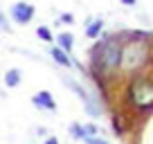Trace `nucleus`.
<instances>
[{
    "label": "nucleus",
    "mask_w": 153,
    "mask_h": 144,
    "mask_svg": "<svg viewBox=\"0 0 153 144\" xmlns=\"http://www.w3.org/2000/svg\"><path fill=\"white\" fill-rule=\"evenodd\" d=\"M131 101L137 108H151L153 106V83H149L146 79H137L131 86Z\"/></svg>",
    "instance_id": "obj_3"
},
{
    "label": "nucleus",
    "mask_w": 153,
    "mask_h": 144,
    "mask_svg": "<svg viewBox=\"0 0 153 144\" xmlns=\"http://www.w3.org/2000/svg\"><path fill=\"white\" fill-rule=\"evenodd\" d=\"M59 48L63 50V52H68L70 54L72 52V45H74V39H72V34H68V32H63V34H59Z\"/></svg>",
    "instance_id": "obj_8"
},
{
    "label": "nucleus",
    "mask_w": 153,
    "mask_h": 144,
    "mask_svg": "<svg viewBox=\"0 0 153 144\" xmlns=\"http://www.w3.org/2000/svg\"><path fill=\"white\" fill-rule=\"evenodd\" d=\"M11 18H14V23L18 25H27L29 20L34 18V14H36V9H34V5H29V2H16V5H11Z\"/></svg>",
    "instance_id": "obj_5"
},
{
    "label": "nucleus",
    "mask_w": 153,
    "mask_h": 144,
    "mask_svg": "<svg viewBox=\"0 0 153 144\" xmlns=\"http://www.w3.org/2000/svg\"><path fill=\"white\" fill-rule=\"evenodd\" d=\"M101 27H104V20H101V18H97L95 23H90V25H88V27H86V36H90V39H95V36H99Z\"/></svg>",
    "instance_id": "obj_10"
},
{
    "label": "nucleus",
    "mask_w": 153,
    "mask_h": 144,
    "mask_svg": "<svg viewBox=\"0 0 153 144\" xmlns=\"http://www.w3.org/2000/svg\"><path fill=\"white\" fill-rule=\"evenodd\" d=\"M45 144H59V140H56V137H54V135H50V137H48V140H45Z\"/></svg>",
    "instance_id": "obj_15"
},
{
    "label": "nucleus",
    "mask_w": 153,
    "mask_h": 144,
    "mask_svg": "<svg viewBox=\"0 0 153 144\" xmlns=\"http://www.w3.org/2000/svg\"><path fill=\"white\" fill-rule=\"evenodd\" d=\"M146 43L144 41H131L126 48H122V59H120V68L126 72H133L146 61Z\"/></svg>",
    "instance_id": "obj_2"
},
{
    "label": "nucleus",
    "mask_w": 153,
    "mask_h": 144,
    "mask_svg": "<svg viewBox=\"0 0 153 144\" xmlns=\"http://www.w3.org/2000/svg\"><path fill=\"white\" fill-rule=\"evenodd\" d=\"M32 104H34V106H38L41 111H50V113H56V101H54V97L50 95L48 90L38 92V95H34V97H32Z\"/></svg>",
    "instance_id": "obj_6"
},
{
    "label": "nucleus",
    "mask_w": 153,
    "mask_h": 144,
    "mask_svg": "<svg viewBox=\"0 0 153 144\" xmlns=\"http://www.w3.org/2000/svg\"><path fill=\"white\" fill-rule=\"evenodd\" d=\"M0 27H2V29H9V25H7V20H5V16H2V11H0Z\"/></svg>",
    "instance_id": "obj_14"
},
{
    "label": "nucleus",
    "mask_w": 153,
    "mask_h": 144,
    "mask_svg": "<svg viewBox=\"0 0 153 144\" xmlns=\"http://www.w3.org/2000/svg\"><path fill=\"white\" fill-rule=\"evenodd\" d=\"M36 34H38V39L45 41V43H50V41H52V32H50V27H45V25H41V27L36 29Z\"/></svg>",
    "instance_id": "obj_11"
},
{
    "label": "nucleus",
    "mask_w": 153,
    "mask_h": 144,
    "mask_svg": "<svg viewBox=\"0 0 153 144\" xmlns=\"http://www.w3.org/2000/svg\"><path fill=\"white\" fill-rule=\"evenodd\" d=\"M83 142H86V144H108L106 140L97 137V135H88V137H83Z\"/></svg>",
    "instance_id": "obj_12"
},
{
    "label": "nucleus",
    "mask_w": 153,
    "mask_h": 144,
    "mask_svg": "<svg viewBox=\"0 0 153 144\" xmlns=\"http://www.w3.org/2000/svg\"><path fill=\"white\" fill-rule=\"evenodd\" d=\"M122 5H126V7H133V5H135V0H122Z\"/></svg>",
    "instance_id": "obj_16"
},
{
    "label": "nucleus",
    "mask_w": 153,
    "mask_h": 144,
    "mask_svg": "<svg viewBox=\"0 0 153 144\" xmlns=\"http://www.w3.org/2000/svg\"><path fill=\"white\" fill-rule=\"evenodd\" d=\"M61 23H68V25H70V23H74L72 14H63V16H61Z\"/></svg>",
    "instance_id": "obj_13"
},
{
    "label": "nucleus",
    "mask_w": 153,
    "mask_h": 144,
    "mask_svg": "<svg viewBox=\"0 0 153 144\" xmlns=\"http://www.w3.org/2000/svg\"><path fill=\"white\" fill-rule=\"evenodd\" d=\"M120 59H122V45L117 39H106L95 54L97 68L104 74H110L115 68H120Z\"/></svg>",
    "instance_id": "obj_1"
},
{
    "label": "nucleus",
    "mask_w": 153,
    "mask_h": 144,
    "mask_svg": "<svg viewBox=\"0 0 153 144\" xmlns=\"http://www.w3.org/2000/svg\"><path fill=\"white\" fill-rule=\"evenodd\" d=\"M50 56H52L54 61L59 63V65H63V68H72V59H70V54H68V52H63V50L59 48V45L50 50Z\"/></svg>",
    "instance_id": "obj_7"
},
{
    "label": "nucleus",
    "mask_w": 153,
    "mask_h": 144,
    "mask_svg": "<svg viewBox=\"0 0 153 144\" xmlns=\"http://www.w3.org/2000/svg\"><path fill=\"white\" fill-rule=\"evenodd\" d=\"M63 81H65L68 86H70L72 90L76 92V97H79V99L83 101V106H86V113H88V115H92V117H99V115H101V106H99V101H97L95 97L90 95V92H86V90H83V86H79V83L74 81V79H68V77L63 79Z\"/></svg>",
    "instance_id": "obj_4"
},
{
    "label": "nucleus",
    "mask_w": 153,
    "mask_h": 144,
    "mask_svg": "<svg viewBox=\"0 0 153 144\" xmlns=\"http://www.w3.org/2000/svg\"><path fill=\"white\" fill-rule=\"evenodd\" d=\"M20 83V70H9L5 72V86L7 88H16Z\"/></svg>",
    "instance_id": "obj_9"
}]
</instances>
